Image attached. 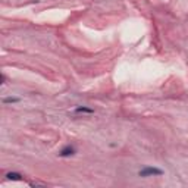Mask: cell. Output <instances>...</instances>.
Masks as SVG:
<instances>
[{
  "label": "cell",
  "instance_id": "cell-1",
  "mask_svg": "<svg viewBox=\"0 0 188 188\" xmlns=\"http://www.w3.org/2000/svg\"><path fill=\"white\" fill-rule=\"evenodd\" d=\"M162 173H163L162 169H159V168H150V166L144 168V169H141V171L138 172L140 177H159Z\"/></svg>",
  "mask_w": 188,
  "mask_h": 188
},
{
  "label": "cell",
  "instance_id": "cell-4",
  "mask_svg": "<svg viewBox=\"0 0 188 188\" xmlns=\"http://www.w3.org/2000/svg\"><path fill=\"white\" fill-rule=\"evenodd\" d=\"M75 112L77 113H93V109H88V107H77L75 109Z\"/></svg>",
  "mask_w": 188,
  "mask_h": 188
},
{
  "label": "cell",
  "instance_id": "cell-3",
  "mask_svg": "<svg viewBox=\"0 0 188 188\" xmlns=\"http://www.w3.org/2000/svg\"><path fill=\"white\" fill-rule=\"evenodd\" d=\"M6 177H7V179H15V181H21L22 179V175L21 173H16V172H9Z\"/></svg>",
  "mask_w": 188,
  "mask_h": 188
},
{
  "label": "cell",
  "instance_id": "cell-2",
  "mask_svg": "<svg viewBox=\"0 0 188 188\" xmlns=\"http://www.w3.org/2000/svg\"><path fill=\"white\" fill-rule=\"evenodd\" d=\"M74 153H75V149H74V147H65V149H63L60 153H59V156H62V157H66V156H72Z\"/></svg>",
  "mask_w": 188,
  "mask_h": 188
},
{
  "label": "cell",
  "instance_id": "cell-5",
  "mask_svg": "<svg viewBox=\"0 0 188 188\" xmlns=\"http://www.w3.org/2000/svg\"><path fill=\"white\" fill-rule=\"evenodd\" d=\"M16 101H19V99H16V97H7V99H3V103H16Z\"/></svg>",
  "mask_w": 188,
  "mask_h": 188
}]
</instances>
